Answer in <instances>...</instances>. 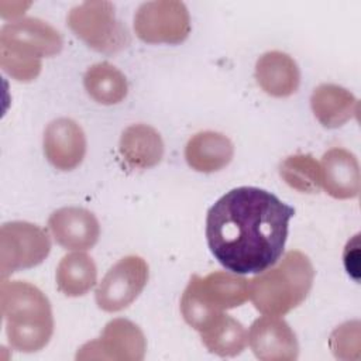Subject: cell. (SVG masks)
<instances>
[{
  "label": "cell",
  "mask_w": 361,
  "mask_h": 361,
  "mask_svg": "<svg viewBox=\"0 0 361 361\" xmlns=\"http://www.w3.org/2000/svg\"><path fill=\"white\" fill-rule=\"evenodd\" d=\"M134 31L148 44H180L190 34L189 11L178 0L142 3L134 16Z\"/></svg>",
  "instance_id": "ba28073f"
},
{
  "label": "cell",
  "mask_w": 361,
  "mask_h": 361,
  "mask_svg": "<svg viewBox=\"0 0 361 361\" xmlns=\"http://www.w3.org/2000/svg\"><path fill=\"white\" fill-rule=\"evenodd\" d=\"M48 227L55 241L66 250H90L100 235V226L96 216L82 207H62L55 210L48 219Z\"/></svg>",
  "instance_id": "4fadbf2b"
},
{
  "label": "cell",
  "mask_w": 361,
  "mask_h": 361,
  "mask_svg": "<svg viewBox=\"0 0 361 361\" xmlns=\"http://www.w3.org/2000/svg\"><path fill=\"white\" fill-rule=\"evenodd\" d=\"M314 268L307 255L288 251L279 264L248 281V298L254 307L269 316H283L309 295Z\"/></svg>",
  "instance_id": "277c9868"
},
{
  "label": "cell",
  "mask_w": 361,
  "mask_h": 361,
  "mask_svg": "<svg viewBox=\"0 0 361 361\" xmlns=\"http://www.w3.org/2000/svg\"><path fill=\"white\" fill-rule=\"evenodd\" d=\"M314 117L323 127L337 128L358 116L360 103L357 97L338 85H319L310 97Z\"/></svg>",
  "instance_id": "2e32d148"
},
{
  "label": "cell",
  "mask_w": 361,
  "mask_h": 361,
  "mask_svg": "<svg viewBox=\"0 0 361 361\" xmlns=\"http://www.w3.org/2000/svg\"><path fill=\"white\" fill-rule=\"evenodd\" d=\"M62 45L59 31L39 18L6 23L0 30V66L13 79L31 82L41 72V59L59 54Z\"/></svg>",
  "instance_id": "3957f363"
},
{
  "label": "cell",
  "mask_w": 361,
  "mask_h": 361,
  "mask_svg": "<svg viewBox=\"0 0 361 361\" xmlns=\"http://www.w3.org/2000/svg\"><path fill=\"white\" fill-rule=\"evenodd\" d=\"M248 299V281L238 274L216 271L206 276L193 275L180 298V313L195 330L227 309Z\"/></svg>",
  "instance_id": "5b68a950"
},
{
  "label": "cell",
  "mask_w": 361,
  "mask_h": 361,
  "mask_svg": "<svg viewBox=\"0 0 361 361\" xmlns=\"http://www.w3.org/2000/svg\"><path fill=\"white\" fill-rule=\"evenodd\" d=\"M0 309L6 322L8 344L21 353L42 350L54 333L48 298L35 285L24 281H1Z\"/></svg>",
  "instance_id": "7a4b0ae2"
},
{
  "label": "cell",
  "mask_w": 361,
  "mask_h": 361,
  "mask_svg": "<svg viewBox=\"0 0 361 361\" xmlns=\"http://www.w3.org/2000/svg\"><path fill=\"white\" fill-rule=\"evenodd\" d=\"M247 338L254 355L262 361H292L299 355L296 334L278 316L265 314L254 320Z\"/></svg>",
  "instance_id": "8fae6325"
},
{
  "label": "cell",
  "mask_w": 361,
  "mask_h": 361,
  "mask_svg": "<svg viewBox=\"0 0 361 361\" xmlns=\"http://www.w3.org/2000/svg\"><path fill=\"white\" fill-rule=\"evenodd\" d=\"M199 333L204 347L220 357H234L240 354L247 344L244 326L226 313L212 317Z\"/></svg>",
  "instance_id": "d6986e66"
},
{
  "label": "cell",
  "mask_w": 361,
  "mask_h": 361,
  "mask_svg": "<svg viewBox=\"0 0 361 361\" xmlns=\"http://www.w3.org/2000/svg\"><path fill=\"white\" fill-rule=\"evenodd\" d=\"M283 182L303 193H314L322 186V172L319 162L309 154H296L285 158L279 166Z\"/></svg>",
  "instance_id": "7402d4cb"
},
{
  "label": "cell",
  "mask_w": 361,
  "mask_h": 361,
  "mask_svg": "<svg viewBox=\"0 0 361 361\" xmlns=\"http://www.w3.org/2000/svg\"><path fill=\"white\" fill-rule=\"evenodd\" d=\"M83 85L87 94L94 102L104 106L123 102L128 92L126 76L109 62L92 65L85 72Z\"/></svg>",
  "instance_id": "44dd1931"
},
{
  "label": "cell",
  "mask_w": 361,
  "mask_h": 361,
  "mask_svg": "<svg viewBox=\"0 0 361 361\" xmlns=\"http://www.w3.org/2000/svg\"><path fill=\"white\" fill-rule=\"evenodd\" d=\"M51 251L47 231L28 221H8L0 228V275L39 265Z\"/></svg>",
  "instance_id": "52a82bcc"
},
{
  "label": "cell",
  "mask_w": 361,
  "mask_h": 361,
  "mask_svg": "<svg viewBox=\"0 0 361 361\" xmlns=\"http://www.w3.org/2000/svg\"><path fill=\"white\" fill-rule=\"evenodd\" d=\"M329 345L337 358L348 360L350 350L358 351L360 348V323L347 322L337 327L330 336Z\"/></svg>",
  "instance_id": "603a6c76"
},
{
  "label": "cell",
  "mask_w": 361,
  "mask_h": 361,
  "mask_svg": "<svg viewBox=\"0 0 361 361\" xmlns=\"http://www.w3.org/2000/svg\"><path fill=\"white\" fill-rule=\"evenodd\" d=\"M295 209L274 193L241 186L207 212L206 240L214 258L234 274H258L278 262Z\"/></svg>",
  "instance_id": "6da1fadb"
},
{
  "label": "cell",
  "mask_w": 361,
  "mask_h": 361,
  "mask_svg": "<svg viewBox=\"0 0 361 361\" xmlns=\"http://www.w3.org/2000/svg\"><path fill=\"white\" fill-rule=\"evenodd\" d=\"M148 264L138 255H128L114 264L96 289V303L104 312L128 307L148 282Z\"/></svg>",
  "instance_id": "9c48e42d"
},
{
  "label": "cell",
  "mask_w": 361,
  "mask_h": 361,
  "mask_svg": "<svg viewBox=\"0 0 361 361\" xmlns=\"http://www.w3.org/2000/svg\"><path fill=\"white\" fill-rule=\"evenodd\" d=\"M118 151L128 168L148 169L161 162L164 157V141L154 127L133 124L123 131Z\"/></svg>",
  "instance_id": "e0dca14e"
},
{
  "label": "cell",
  "mask_w": 361,
  "mask_h": 361,
  "mask_svg": "<svg viewBox=\"0 0 361 361\" xmlns=\"http://www.w3.org/2000/svg\"><path fill=\"white\" fill-rule=\"evenodd\" d=\"M147 351L142 330L127 319L110 320L102 334L85 343L76 353V360H118L141 361Z\"/></svg>",
  "instance_id": "30bf717a"
},
{
  "label": "cell",
  "mask_w": 361,
  "mask_h": 361,
  "mask_svg": "<svg viewBox=\"0 0 361 361\" xmlns=\"http://www.w3.org/2000/svg\"><path fill=\"white\" fill-rule=\"evenodd\" d=\"M322 186L334 199H353L360 193V165L355 155L344 148L329 149L320 164Z\"/></svg>",
  "instance_id": "5bb4252c"
},
{
  "label": "cell",
  "mask_w": 361,
  "mask_h": 361,
  "mask_svg": "<svg viewBox=\"0 0 361 361\" xmlns=\"http://www.w3.org/2000/svg\"><path fill=\"white\" fill-rule=\"evenodd\" d=\"M55 278L58 289L65 296H82L87 293L96 283V264L85 252L68 254L59 261Z\"/></svg>",
  "instance_id": "ffe728a7"
},
{
  "label": "cell",
  "mask_w": 361,
  "mask_h": 361,
  "mask_svg": "<svg viewBox=\"0 0 361 361\" xmlns=\"http://www.w3.org/2000/svg\"><path fill=\"white\" fill-rule=\"evenodd\" d=\"M44 154L59 171L79 166L86 154V137L82 127L72 118L61 117L51 121L44 133Z\"/></svg>",
  "instance_id": "7c38bea8"
},
{
  "label": "cell",
  "mask_w": 361,
  "mask_h": 361,
  "mask_svg": "<svg viewBox=\"0 0 361 361\" xmlns=\"http://www.w3.org/2000/svg\"><path fill=\"white\" fill-rule=\"evenodd\" d=\"M66 23L78 38L102 54H116L131 42L111 1H83L69 11Z\"/></svg>",
  "instance_id": "8992f818"
},
{
  "label": "cell",
  "mask_w": 361,
  "mask_h": 361,
  "mask_svg": "<svg viewBox=\"0 0 361 361\" xmlns=\"http://www.w3.org/2000/svg\"><path fill=\"white\" fill-rule=\"evenodd\" d=\"M234 155L228 137L216 131H200L192 135L185 147L188 165L203 173L217 172L227 166Z\"/></svg>",
  "instance_id": "ac0fdd59"
},
{
  "label": "cell",
  "mask_w": 361,
  "mask_h": 361,
  "mask_svg": "<svg viewBox=\"0 0 361 361\" xmlns=\"http://www.w3.org/2000/svg\"><path fill=\"white\" fill-rule=\"evenodd\" d=\"M255 79L267 94L288 97L298 90L300 72L292 56L281 51H269L258 58Z\"/></svg>",
  "instance_id": "9a60e30c"
}]
</instances>
